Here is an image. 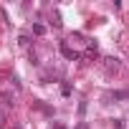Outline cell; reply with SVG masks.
I'll return each instance as SVG.
<instances>
[{"mask_svg":"<svg viewBox=\"0 0 129 129\" xmlns=\"http://www.w3.org/2000/svg\"><path fill=\"white\" fill-rule=\"evenodd\" d=\"M79 129H89V124H86V121H81V124H79Z\"/></svg>","mask_w":129,"mask_h":129,"instance_id":"8992f818","label":"cell"},{"mask_svg":"<svg viewBox=\"0 0 129 129\" xmlns=\"http://www.w3.org/2000/svg\"><path fill=\"white\" fill-rule=\"evenodd\" d=\"M104 69H106L109 74H116V71H119V58H111V56L104 58Z\"/></svg>","mask_w":129,"mask_h":129,"instance_id":"6da1fadb","label":"cell"},{"mask_svg":"<svg viewBox=\"0 0 129 129\" xmlns=\"http://www.w3.org/2000/svg\"><path fill=\"white\" fill-rule=\"evenodd\" d=\"M33 33H36V36H43V33H46V25H43V23H33Z\"/></svg>","mask_w":129,"mask_h":129,"instance_id":"277c9868","label":"cell"},{"mask_svg":"<svg viewBox=\"0 0 129 129\" xmlns=\"http://www.w3.org/2000/svg\"><path fill=\"white\" fill-rule=\"evenodd\" d=\"M5 119H8V114H5V109H0V129L5 126Z\"/></svg>","mask_w":129,"mask_h":129,"instance_id":"5b68a950","label":"cell"},{"mask_svg":"<svg viewBox=\"0 0 129 129\" xmlns=\"http://www.w3.org/2000/svg\"><path fill=\"white\" fill-rule=\"evenodd\" d=\"M61 53H63V56H66V58H71V61H74V58L79 56L76 51H71V48H69V43H61Z\"/></svg>","mask_w":129,"mask_h":129,"instance_id":"7a4b0ae2","label":"cell"},{"mask_svg":"<svg viewBox=\"0 0 129 129\" xmlns=\"http://www.w3.org/2000/svg\"><path fill=\"white\" fill-rule=\"evenodd\" d=\"M0 99H3V104H5V106H13V104H15V101H13V94H10V91H5V94L0 96Z\"/></svg>","mask_w":129,"mask_h":129,"instance_id":"3957f363","label":"cell"}]
</instances>
